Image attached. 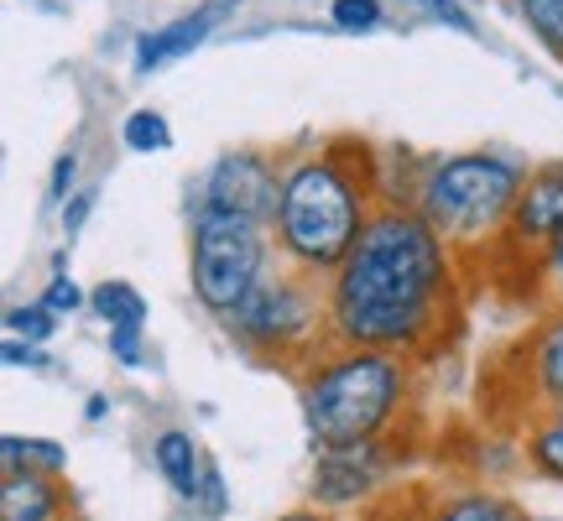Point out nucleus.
I'll return each instance as SVG.
<instances>
[{"mask_svg":"<svg viewBox=\"0 0 563 521\" xmlns=\"http://www.w3.org/2000/svg\"><path fill=\"white\" fill-rule=\"evenodd\" d=\"M449 292V241L418 209H376L329 281V334L340 344L412 355L433 340Z\"/></svg>","mask_w":563,"mask_h":521,"instance_id":"obj_1","label":"nucleus"},{"mask_svg":"<svg viewBox=\"0 0 563 521\" xmlns=\"http://www.w3.org/2000/svg\"><path fill=\"white\" fill-rule=\"evenodd\" d=\"M365 182L355 178V167L340 157H302L282 173V203H277V251L298 271L323 277L334 271L350 245L365 230Z\"/></svg>","mask_w":563,"mask_h":521,"instance_id":"obj_2","label":"nucleus"},{"mask_svg":"<svg viewBox=\"0 0 563 521\" xmlns=\"http://www.w3.org/2000/svg\"><path fill=\"white\" fill-rule=\"evenodd\" d=\"M407 397L402 361L391 350H365V344H340L329 361L302 386V422L308 439L323 448H350L371 443L386 422L397 418Z\"/></svg>","mask_w":563,"mask_h":521,"instance_id":"obj_3","label":"nucleus"},{"mask_svg":"<svg viewBox=\"0 0 563 521\" xmlns=\"http://www.w3.org/2000/svg\"><path fill=\"white\" fill-rule=\"evenodd\" d=\"M522 167L506 157L464 152V157H439L422 173L418 214L439 230L449 245H481L511 224L517 193H522Z\"/></svg>","mask_w":563,"mask_h":521,"instance_id":"obj_4","label":"nucleus"},{"mask_svg":"<svg viewBox=\"0 0 563 521\" xmlns=\"http://www.w3.org/2000/svg\"><path fill=\"white\" fill-rule=\"evenodd\" d=\"M266 241L262 220H245V214H224V209H199L194 214V298L230 319L241 298L266 277Z\"/></svg>","mask_w":563,"mask_h":521,"instance_id":"obj_5","label":"nucleus"},{"mask_svg":"<svg viewBox=\"0 0 563 521\" xmlns=\"http://www.w3.org/2000/svg\"><path fill=\"white\" fill-rule=\"evenodd\" d=\"M319 323H329V308H319L313 277L287 271V277H262L241 298V308L224 319L230 340H241L256 355H292L319 340Z\"/></svg>","mask_w":563,"mask_h":521,"instance_id":"obj_6","label":"nucleus"},{"mask_svg":"<svg viewBox=\"0 0 563 521\" xmlns=\"http://www.w3.org/2000/svg\"><path fill=\"white\" fill-rule=\"evenodd\" d=\"M282 203V173L262 152H224L209 178H203V203L199 209H224V214H245V220H277Z\"/></svg>","mask_w":563,"mask_h":521,"instance_id":"obj_7","label":"nucleus"},{"mask_svg":"<svg viewBox=\"0 0 563 521\" xmlns=\"http://www.w3.org/2000/svg\"><path fill=\"white\" fill-rule=\"evenodd\" d=\"M506 235L517 245H532V251H548L563 235V162H543L538 173L522 178Z\"/></svg>","mask_w":563,"mask_h":521,"instance_id":"obj_8","label":"nucleus"},{"mask_svg":"<svg viewBox=\"0 0 563 521\" xmlns=\"http://www.w3.org/2000/svg\"><path fill=\"white\" fill-rule=\"evenodd\" d=\"M386 475V459H382V443H350V448H323L319 454V469H313V496L323 506H350L371 496Z\"/></svg>","mask_w":563,"mask_h":521,"instance_id":"obj_9","label":"nucleus"},{"mask_svg":"<svg viewBox=\"0 0 563 521\" xmlns=\"http://www.w3.org/2000/svg\"><path fill=\"white\" fill-rule=\"evenodd\" d=\"M230 11H235V0H214V5H199L194 16L167 21L162 32H146V37L136 42V74H152V68H162V63L188 58L194 47H203V42H209V32H214Z\"/></svg>","mask_w":563,"mask_h":521,"instance_id":"obj_10","label":"nucleus"},{"mask_svg":"<svg viewBox=\"0 0 563 521\" xmlns=\"http://www.w3.org/2000/svg\"><path fill=\"white\" fill-rule=\"evenodd\" d=\"M89 308L110 323V355H115L125 370H136L141 365V329H146V298H141L131 281H100L95 298H89Z\"/></svg>","mask_w":563,"mask_h":521,"instance_id":"obj_11","label":"nucleus"},{"mask_svg":"<svg viewBox=\"0 0 563 521\" xmlns=\"http://www.w3.org/2000/svg\"><path fill=\"white\" fill-rule=\"evenodd\" d=\"M58 475L37 469H5L0 490V521H58Z\"/></svg>","mask_w":563,"mask_h":521,"instance_id":"obj_12","label":"nucleus"},{"mask_svg":"<svg viewBox=\"0 0 563 521\" xmlns=\"http://www.w3.org/2000/svg\"><path fill=\"white\" fill-rule=\"evenodd\" d=\"M152 454H157V469L162 480L173 485V496L178 501H199L203 490V459H199V443H194V433H183V428H167L157 443H152Z\"/></svg>","mask_w":563,"mask_h":521,"instance_id":"obj_13","label":"nucleus"},{"mask_svg":"<svg viewBox=\"0 0 563 521\" xmlns=\"http://www.w3.org/2000/svg\"><path fill=\"white\" fill-rule=\"evenodd\" d=\"M532 381L548 407H563V313L548 319L543 334L532 340Z\"/></svg>","mask_w":563,"mask_h":521,"instance_id":"obj_14","label":"nucleus"},{"mask_svg":"<svg viewBox=\"0 0 563 521\" xmlns=\"http://www.w3.org/2000/svg\"><path fill=\"white\" fill-rule=\"evenodd\" d=\"M433 521H527V511L506 496H490V490H470V496H454L433 511Z\"/></svg>","mask_w":563,"mask_h":521,"instance_id":"obj_15","label":"nucleus"},{"mask_svg":"<svg viewBox=\"0 0 563 521\" xmlns=\"http://www.w3.org/2000/svg\"><path fill=\"white\" fill-rule=\"evenodd\" d=\"M0 454H5V469H37V475H63L68 464V454L53 439H16V433L0 443Z\"/></svg>","mask_w":563,"mask_h":521,"instance_id":"obj_16","label":"nucleus"},{"mask_svg":"<svg viewBox=\"0 0 563 521\" xmlns=\"http://www.w3.org/2000/svg\"><path fill=\"white\" fill-rule=\"evenodd\" d=\"M527 32L543 42L553 58H563V0H517Z\"/></svg>","mask_w":563,"mask_h":521,"instance_id":"obj_17","label":"nucleus"},{"mask_svg":"<svg viewBox=\"0 0 563 521\" xmlns=\"http://www.w3.org/2000/svg\"><path fill=\"white\" fill-rule=\"evenodd\" d=\"M527 454H532V464L543 469L548 480H563V407H553V418L538 422V433H532V443H527Z\"/></svg>","mask_w":563,"mask_h":521,"instance_id":"obj_18","label":"nucleus"},{"mask_svg":"<svg viewBox=\"0 0 563 521\" xmlns=\"http://www.w3.org/2000/svg\"><path fill=\"white\" fill-rule=\"evenodd\" d=\"M121 136L131 152H162V146L173 141V131H167V121H162L157 110H131L121 125Z\"/></svg>","mask_w":563,"mask_h":521,"instance_id":"obj_19","label":"nucleus"},{"mask_svg":"<svg viewBox=\"0 0 563 521\" xmlns=\"http://www.w3.org/2000/svg\"><path fill=\"white\" fill-rule=\"evenodd\" d=\"M334 26L340 32H376L382 26V0H334Z\"/></svg>","mask_w":563,"mask_h":521,"instance_id":"obj_20","label":"nucleus"},{"mask_svg":"<svg viewBox=\"0 0 563 521\" xmlns=\"http://www.w3.org/2000/svg\"><path fill=\"white\" fill-rule=\"evenodd\" d=\"M5 323H11V334H16V340L42 344L53 329H58V313H47V308L37 302V308H11V313H5Z\"/></svg>","mask_w":563,"mask_h":521,"instance_id":"obj_21","label":"nucleus"},{"mask_svg":"<svg viewBox=\"0 0 563 521\" xmlns=\"http://www.w3.org/2000/svg\"><path fill=\"white\" fill-rule=\"evenodd\" d=\"M397 5H407V11H418V16L449 21L454 32H475V26H470V16H464V5H460V0H397Z\"/></svg>","mask_w":563,"mask_h":521,"instance_id":"obj_22","label":"nucleus"},{"mask_svg":"<svg viewBox=\"0 0 563 521\" xmlns=\"http://www.w3.org/2000/svg\"><path fill=\"white\" fill-rule=\"evenodd\" d=\"M42 308H47V313H58V319H68L74 308H84V292L58 271V277L47 281V292H42Z\"/></svg>","mask_w":563,"mask_h":521,"instance_id":"obj_23","label":"nucleus"},{"mask_svg":"<svg viewBox=\"0 0 563 521\" xmlns=\"http://www.w3.org/2000/svg\"><path fill=\"white\" fill-rule=\"evenodd\" d=\"M203 506V517H224V506H230V496H224V475H220V464H203V490H199V501Z\"/></svg>","mask_w":563,"mask_h":521,"instance_id":"obj_24","label":"nucleus"},{"mask_svg":"<svg viewBox=\"0 0 563 521\" xmlns=\"http://www.w3.org/2000/svg\"><path fill=\"white\" fill-rule=\"evenodd\" d=\"M74 178H79V157H74V152H63V157L53 162V178H47V203H53V209L68 199Z\"/></svg>","mask_w":563,"mask_h":521,"instance_id":"obj_25","label":"nucleus"},{"mask_svg":"<svg viewBox=\"0 0 563 521\" xmlns=\"http://www.w3.org/2000/svg\"><path fill=\"white\" fill-rule=\"evenodd\" d=\"M543 281H548V292L563 302V235L543 251Z\"/></svg>","mask_w":563,"mask_h":521,"instance_id":"obj_26","label":"nucleus"},{"mask_svg":"<svg viewBox=\"0 0 563 521\" xmlns=\"http://www.w3.org/2000/svg\"><path fill=\"white\" fill-rule=\"evenodd\" d=\"M5 365H16V370H37V365H47V361H42V350L32 340L21 344L16 334H11V340H5Z\"/></svg>","mask_w":563,"mask_h":521,"instance_id":"obj_27","label":"nucleus"},{"mask_svg":"<svg viewBox=\"0 0 563 521\" xmlns=\"http://www.w3.org/2000/svg\"><path fill=\"white\" fill-rule=\"evenodd\" d=\"M89 209H95V193H74V209H63V230L74 235V230L89 220Z\"/></svg>","mask_w":563,"mask_h":521,"instance_id":"obj_28","label":"nucleus"},{"mask_svg":"<svg viewBox=\"0 0 563 521\" xmlns=\"http://www.w3.org/2000/svg\"><path fill=\"white\" fill-rule=\"evenodd\" d=\"M282 521H323V517H313V511H292V517H282Z\"/></svg>","mask_w":563,"mask_h":521,"instance_id":"obj_29","label":"nucleus"}]
</instances>
